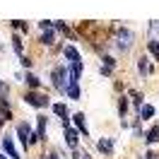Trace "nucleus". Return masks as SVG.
<instances>
[{
    "mask_svg": "<svg viewBox=\"0 0 159 159\" xmlns=\"http://www.w3.org/2000/svg\"><path fill=\"white\" fill-rule=\"evenodd\" d=\"M27 104H31V106H36V109H43V106H48V99L43 97V94H34V92H29L27 97Z\"/></svg>",
    "mask_w": 159,
    "mask_h": 159,
    "instance_id": "nucleus-1",
    "label": "nucleus"
},
{
    "mask_svg": "<svg viewBox=\"0 0 159 159\" xmlns=\"http://www.w3.org/2000/svg\"><path fill=\"white\" fill-rule=\"evenodd\" d=\"M65 80H68V70L65 68H56L53 70V84L58 89H65Z\"/></svg>",
    "mask_w": 159,
    "mask_h": 159,
    "instance_id": "nucleus-2",
    "label": "nucleus"
},
{
    "mask_svg": "<svg viewBox=\"0 0 159 159\" xmlns=\"http://www.w3.org/2000/svg\"><path fill=\"white\" fill-rule=\"evenodd\" d=\"M130 43H133V34H130L128 29H120L118 31V48L120 51H128Z\"/></svg>",
    "mask_w": 159,
    "mask_h": 159,
    "instance_id": "nucleus-3",
    "label": "nucleus"
},
{
    "mask_svg": "<svg viewBox=\"0 0 159 159\" xmlns=\"http://www.w3.org/2000/svg\"><path fill=\"white\" fill-rule=\"evenodd\" d=\"M2 147H5V152H7L12 159H22V157H20V152L15 149V145H12V140H10V138H2Z\"/></svg>",
    "mask_w": 159,
    "mask_h": 159,
    "instance_id": "nucleus-4",
    "label": "nucleus"
},
{
    "mask_svg": "<svg viewBox=\"0 0 159 159\" xmlns=\"http://www.w3.org/2000/svg\"><path fill=\"white\" fill-rule=\"evenodd\" d=\"M65 142H68L70 147H77V133L70 128L68 123H65Z\"/></svg>",
    "mask_w": 159,
    "mask_h": 159,
    "instance_id": "nucleus-5",
    "label": "nucleus"
},
{
    "mask_svg": "<svg viewBox=\"0 0 159 159\" xmlns=\"http://www.w3.org/2000/svg\"><path fill=\"white\" fill-rule=\"evenodd\" d=\"M17 133H20L22 142L27 145V142H29V135H31V128H29V123H20V128H17Z\"/></svg>",
    "mask_w": 159,
    "mask_h": 159,
    "instance_id": "nucleus-6",
    "label": "nucleus"
},
{
    "mask_svg": "<svg viewBox=\"0 0 159 159\" xmlns=\"http://www.w3.org/2000/svg\"><path fill=\"white\" fill-rule=\"evenodd\" d=\"M65 56H68V60H70V63H77V60H80L77 48H75V46H70V43L65 46Z\"/></svg>",
    "mask_w": 159,
    "mask_h": 159,
    "instance_id": "nucleus-7",
    "label": "nucleus"
},
{
    "mask_svg": "<svg viewBox=\"0 0 159 159\" xmlns=\"http://www.w3.org/2000/svg\"><path fill=\"white\" fill-rule=\"evenodd\" d=\"M152 116H154V106H149V104H145V106H142V109H140V118H152Z\"/></svg>",
    "mask_w": 159,
    "mask_h": 159,
    "instance_id": "nucleus-8",
    "label": "nucleus"
},
{
    "mask_svg": "<svg viewBox=\"0 0 159 159\" xmlns=\"http://www.w3.org/2000/svg\"><path fill=\"white\" fill-rule=\"evenodd\" d=\"M72 118H75V123H77V128L82 130L84 135H89V130H87V125H84V116H82V113H75Z\"/></svg>",
    "mask_w": 159,
    "mask_h": 159,
    "instance_id": "nucleus-9",
    "label": "nucleus"
},
{
    "mask_svg": "<svg viewBox=\"0 0 159 159\" xmlns=\"http://www.w3.org/2000/svg\"><path fill=\"white\" fill-rule=\"evenodd\" d=\"M36 138H46V116H39V128H36Z\"/></svg>",
    "mask_w": 159,
    "mask_h": 159,
    "instance_id": "nucleus-10",
    "label": "nucleus"
},
{
    "mask_svg": "<svg viewBox=\"0 0 159 159\" xmlns=\"http://www.w3.org/2000/svg\"><path fill=\"white\" fill-rule=\"evenodd\" d=\"M99 149L101 152H111V149H113V142H111L109 138H101L99 140Z\"/></svg>",
    "mask_w": 159,
    "mask_h": 159,
    "instance_id": "nucleus-11",
    "label": "nucleus"
},
{
    "mask_svg": "<svg viewBox=\"0 0 159 159\" xmlns=\"http://www.w3.org/2000/svg\"><path fill=\"white\" fill-rule=\"evenodd\" d=\"M145 140H147V142H159V125H154V128L149 130Z\"/></svg>",
    "mask_w": 159,
    "mask_h": 159,
    "instance_id": "nucleus-12",
    "label": "nucleus"
},
{
    "mask_svg": "<svg viewBox=\"0 0 159 159\" xmlns=\"http://www.w3.org/2000/svg\"><path fill=\"white\" fill-rule=\"evenodd\" d=\"M51 109H53V113H58L60 118H65V116H68V109H65V106H63V104H53V106H51Z\"/></svg>",
    "mask_w": 159,
    "mask_h": 159,
    "instance_id": "nucleus-13",
    "label": "nucleus"
},
{
    "mask_svg": "<svg viewBox=\"0 0 159 159\" xmlns=\"http://www.w3.org/2000/svg\"><path fill=\"white\" fill-rule=\"evenodd\" d=\"M140 72H142V75H147V72H152V65L147 63V58H140Z\"/></svg>",
    "mask_w": 159,
    "mask_h": 159,
    "instance_id": "nucleus-14",
    "label": "nucleus"
},
{
    "mask_svg": "<svg viewBox=\"0 0 159 159\" xmlns=\"http://www.w3.org/2000/svg\"><path fill=\"white\" fill-rule=\"evenodd\" d=\"M12 48L17 51V53H22V41H20V36H15V39H12Z\"/></svg>",
    "mask_w": 159,
    "mask_h": 159,
    "instance_id": "nucleus-15",
    "label": "nucleus"
},
{
    "mask_svg": "<svg viewBox=\"0 0 159 159\" xmlns=\"http://www.w3.org/2000/svg\"><path fill=\"white\" fill-rule=\"evenodd\" d=\"M149 51H152V53H154V56H157V58H159V43H157V41H154V39L149 41Z\"/></svg>",
    "mask_w": 159,
    "mask_h": 159,
    "instance_id": "nucleus-16",
    "label": "nucleus"
},
{
    "mask_svg": "<svg viewBox=\"0 0 159 159\" xmlns=\"http://www.w3.org/2000/svg\"><path fill=\"white\" fill-rule=\"evenodd\" d=\"M72 159H89V154H87V152H82V149H75Z\"/></svg>",
    "mask_w": 159,
    "mask_h": 159,
    "instance_id": "nucleus-17",
    "label": "nucleus"
},
{
    "mask_svg": "<svg viewBox=\"0 0 159 159\" xmlns=\"http://www.w3.org/2000/svg\"><path fill=\"white\" fill-rule=\"evenodd\" d=\"M41 41H43V43H53V31H46V34L41 36Z\"/></svg>",
    "mask_w": 159,
    "mask_h": 159,
    "instance_id": "nucleus-18",
    "label": "nucleus"
},
{
    "mask_svg": "<svg viewBox=\"0 0 159 159\" xmlns=\"http://www.w3.org/2000/svg\"><path fill=\"white\" fill-rule=\"evenodd\" d=\"M27 82H29V87H39V77H34V75H27Z\"/></svg>",
    "mask_w": 159,
    "mask_h": 159,
    "instance_id": "nucleus-19",
    "label": "nucleus"
},
{
    "mask_svg": "<svg viewBox=\"0 0 159 159\" xmlns=\"http://www.w3.org/2000/svg\"><path fill=\"white\" fill-rule=\"evenodd\" d=\"M5 94H7V87H5L2 82H0V97H5Z\"/></svg>",
    "mask_w": 159,
    "mask_h": 159,
    "instance_id": "nucleus-20",
    "label": "nucleus"
},
{
    "mask_svg": "<svg viewBox=\"0 0 159 159\" xmlns=\"http://www.w3.org/2000/svg\"><path fill=\"white\" fill-rule=\"evenodd\" d=\"M46 159H58V154H48V157H46Z\"/></svg>",
    "mask_w": 159,
    "mask_h": 159,
    "instance_id": "nucleus-21",
    "label": "nucleus"
},
{
    "mask_svg": "<svg viewBox=\"0 0 159 159\" xmlns=\"http://www.w3.org/2000/svg\"><path fill=\"white\" fill-rule=\"evenodd\" d=\"M2 123H5V118H2V113H0V125H2Z\"/></svg>",
    "mask_w": 159,
    "mask_h": 159,
    "instance_id": "nucleus-22",
    "label": "nucleus"
},
{
    "mask_svg": "<svg viewBox=\"0 0 159 159\" xmlns=\"http://www.w3.org/2000/svg\"><path fill=\"white\" fill-rule=\"evenodd\" d=\"M0 159H7V157H2V154H0Z\"/></svg>",
    "mask_w": 159,
    "mask_h": 159,
    "instance_id": "nucleus-23",
    "label": "nucleus"
}]
</instances>
